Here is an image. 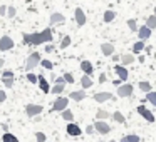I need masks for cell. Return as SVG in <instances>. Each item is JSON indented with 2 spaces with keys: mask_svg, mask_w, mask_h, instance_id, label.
<instances>
[{
  "mask_svg": "<svg viewBox=\"0 0 156 142\" xmlns=\"http://www.w3.org/2000/svg\"><path fill=\"white\" fill-rule=\"evenodd\" d=\"M52 40V30L45 29V30L39 32V34H24V42L29 45H41V44H47Z\"/></svg>",
  "mask_w": 156,
  "mask_h": 142,
  "instance_id": "obj_1",
  "label": "cell"
},
{
  "mask_svg": "<svg viewBox=\"0 0 156 142\" xmlns=\"http://www.w3.org/2000/svg\"><path fill=\"white\" fill-rule=\"evenodd\" d=\"M41 62H42V59H41V54H39V52L30 54V55H29V59H27V64H25V70L30 72L32 69H35Z\"/></svg>",
  "mask_w": 156,
  "mask_h": 142,
  "instance_id": "obj_2",
  "label": "cell"
},
{
  "mask_svg": "<svg viewBox=\"0 0 156 142\" xmlns=\"http://www.w3.org/2000/svg\"><path fill=\"white\" fill-rule=\"evenodd\" d=\"M136 112H138L139 115H141L143 119H144V120H148V122H154V115L151 114V110H149L148 107H146V105H138V107H136Z\"/></svg>",
  "mask_w": 156,
  "mask_h": 142,
  "instance_id": "obj_3",
  "label": "cell"
},
{
  "mask_svg": "<svg viewBox=\"0 0 156 142\" xmlns=\"http://www.w3.org/2000/svg\"><path fill=\"white\" fill-rule=\"evenodd\" d=\"M67 104H69V99L66 97H57L54 100V104H52V110L54 112H62L67 109Z\"/></svg>",
  "mask_w": 156,
  "mask_h": 142,
  "instance_id": "obj_4",
  "label": "cell"
},
{
  "mask_svg": "<svg viewBox=\"0 0 156 142\" xmlns=\"http://www.w3.org/2000/svg\"><path fill=\"white\" fill-rule=\"evenodd\" d=\"M42 110H44V107L39 104H29L27 107H25V112H27L29 117H37L39 114H42Z\"/></svg>",
  "mask_w": 156,
  "mask_h": 142,
  "instance_id": "obj_5",
  "label": "cell"
},
{
  "mask_svg": "<svg viewBox=\"0 0 156 142\" xmlns=\"http://www.w3.org/2000/svg\"><path fill=\"white\" fill-rule=\"evenodd\" d=\"M133 90H134V87H133L131 84H121L118 87V97H129V95L133 94Z\"/></svg>",
  "mask_w": 156,
  "mask_h": 142,
  "instance_id": "obj_6",
  "label": "cell"
},
{
  "mask_svg": "<svg viewBox=\"0 0 156 142\" xmlns=\"http://www.w3.org/2000/svg\"><path fill=\"white\" fill-rule=\"evenodd\" d=\"M94 129L99 132V134H102V135H106V134H109V132H111L109 124H108V122H104V120H96Z\"/></svg>",
  "mask_w": 156,
  "mask_h": 142,
  "instance_id": "obj_7",
  "label": "cell"
},
{
  "mask_svg": "<svg viewBox=\"0 0 156 142\" xmlns=\"http://www.w3.org/2000/svg\"><path fill=\"white\" fill-rule=\"evenodd\" d=\"M66 132H67L69 135H72V137H77V135L82 134V129L79 127L77 124H74V122H69L67 127H66Z\"/></svg>",
  "mask_w": 156,
  "mask_h": 142,
  "instance_id": "obj_8",
  "label": "cell"
},
{
  "mask_svg": "<svg viewBox=\"0 0 156 142\" xmlns=\"http://www.w3.org/2000/svg\"><path fill=\"white\" fill-rule=\"evenodd\" d=\"M12 47H14V40L9 35H4L0 39V50H10Z\"/></svg>",
  "mask_w": 156,
  "mask_h": 142,
  "instance_id": "obj_9",
  "label": "cell"
},
{
  "mask_svg": "<svg viewBox=\"0 0 156 142\" xmlns=\"http://www.w3.org/2000/svg\"><path fill=\"white\" fill-rule=\"evenodd\" d=\"M94 100L96 102H108V100H114L111 92H98L94 95Z\"/></svg>",
  "mask_w": 156,
  "mask_h": 142,
  "instance_id": "obj_10",
  "label": "cell"
},
{
  "mask_svg": "<svg viewBox=\"0 0 156 142\" xmlns=\"http://www.w3.org/2000/svg\"><path fill=\"white\" fill-rule=\"evenodd\" d=\"M74 17H76V22H77L79 27H82V25L86 24V14L82 8H76L74 10Z\"/></svg>",
  "mask_w": 156,
  "mask_h": 142,
  "instance_id": "obj_11",
  "label": "cell"
},
{
  "mask_svg": "<svg viewBox=\"0 0 156 142\" xmlns=\"http://www.w3.org/2000/svg\"><path fill=\"white\" fill-rule=\"evenodd\" d=\"M114 72L118 74L119 80H122V82H124L126 79L129 77V74H128V70H126V67H124V65H116V67H114Z\"/></svg>",
  "mask_w": 156,
  "mask_h": 142,
  "instance_id": "obj_12",
  "label": "cell"
},
{
  "mask_svg": "<svg viewBox=\"0 0 156 142\" xmlns=\"http://www.w3.org/2000/svg\"><path fill=\"white\" fill-rule=\"evenodd\" d=\"M81 70L84 72L86 75H92L94 74V65H92L89 60H82L81 62Z\"/></svg>",
  "mask_w": 156,
  "mask_h": 142,
  "instance_id": "obj_13",
  "label": "cell"
},
{
  "mask_svg": "<svg viewBox=\"0 0 156 142\" xmlns=\"http://www.w3.org/2000/svg\"><path fill=\"white\" fill-rule=\"evenodd\" d=\"M39 89H41L44 94H49V92H51V85H49L47 79H45L44 75H39Z\"/></svg>",
  "mask_w": 156,
  "mask_h": 142,
  "instance_id": "obj_14",
  "label": "cell"
},
{
  "mask_svg": "<svg viewBox=\"0 0 156 142\" xmlns=\"http://www.w3.org/2000/svg\"><path fill=\"white\" fill-rule=\"evenodd\" d=\"M138 35H139V40H146V39L151 37V29L148 25H143V27H139Z\"/></svg>",
  "mask_w": 156,
  "mask_h": 142,
  "instance_id": "obj_15",
  "label": "cell"
},
{
  "mask_svg": "<svg viewBox=\"0 0 156 142\" xmlns=\"http://www.w3.org/2000/svg\"><path fill=\"white\" fill-rule=\"evenodd\" d=\"M64 22H66V17L62 14H59V12L51 15V25H59V24H64Z\"/></svg>",
  "mask_w": 156,
  "mask_h": 142,
  "instance_id": "obj_16",
  "label": "cell"
},
{
  "mask_svg": "<svg viewBox=\"0 0 156 142\" xmlns=\"http://www.w3.org/2000/svg\"><path fill=\"white\" fill-rule=\"evenodd\" d=\"M84 97H86L84 89H82V90H74V92H71V95H69V99H72V100H76V102L84 100Z\"/></svg>",
  "mask_w": 156,
  "mask_h": 142,
  "instance_id": "obj_17",
  "label": "cell"
},
{
  "mask_svg": "<svg viewBox=\"0 0 156 142\" xmlns=\"http://www.w3.org/2000/svg\"><path fill=\"white\" fill-rule=\"evenodd\" d=\"M101 52L109 57V55L114 54V45H112V44H102V45H101Z\"/></svg>",
  "mask_w": 156,
  "mask_h": 142,
  "instance_id": "obj_18",
  "label": "cell"
},
{
  "mask_svg": "<svg viewBox=\"0 0 156 142\" xmlns=\"http://www.w3.org/2000/svg\"><path fill=\"white\" fill-rule=\"evenodd\" d=\"M134 60H136V59H134V55H133V54H122L121 55V62H122L124 67H126V65H131Z\"/></svg>",
  "mask_w": 156,
  "mask_h": 142,
  "instance_id": "obj_19",
  "label": "cell"
},
{
  "mask_svg": "<svg viewBox=\"0 0 156 142\" xmlns=\"http://www.w3.org/2000/svg\"><path fill=\"white\" fill-rule=\"evenodd\" d=\"M81 85H82V89H89L92 85V79H91V75H82V79H81Z\"/></svg>",
  "mask_w": 156,
  "mask_h": 142,
  "instance_id": "obj_20",
  "label": "cell"
},
{
  "mask_svg": "<svg viewBox=\"0 0 156 142\" xmlns=\"http://www.w3.org/2000/svg\"><path fill=\"white\" fill-rule=\"evenodd\" d=\"M109 117H112V115L109 114L108 110H102V109H99L98 114H96V119H98V120H106V119H109Z\"/></svg>",
  "mask_w": 156,
  "mask_h": 142,
  "instance_id": "obj_21",
  "label": "cell"
},
{
  "mask_svg": "<svg viewBox=\"0 0 156 142\" xmlns=\"http://www.w3.org/2000/svg\"><path fill=\"white\" fill-rule=\"evenodd\" d=\"M138 87H139V90H143L144 94H148V92H151V84H149V82H146V80L139 82V84H138Z\"/></svg>",
  "mask_w": 156,
  "mask_h": 142,
  "instance_id": "obj_22",
  "label": "cell"
},
{
  "mask_svg": "<svg viewBox=\"0 0 156 142\" xmlns=\"http://www.w3.org/2000/svg\"><path fill=\"white\" fill-rule=\"evenodd\" d=\"M143 49H146V45H144V40H138L134 45H133V52H134V54H139V52H141Z\"/></svg>",
  "mask_w": 156,
  "mask_h": 142,
  "instance_id": "obj_23",
  "label": "cell"
},
{
  "mask_svg": "<svg viewBox=\"0 0 156 142\" xmlns=\"http://www.w3.org/2000/svg\"><path fill=\"white\" fill-rule=\"evenodd\" d=\"M112 119H114V122H118V124H126V119H124V115H122L119 110H116L114 114H112Z\"/></svg>",
  "mask_w": 156,
  "mask_h": 142,
  "instance_id": "obj_24",
  "label": "cell"
},
{
  "mask_svg": "<svg viewBox=\"0 0 156 142\" xmlns=\"http://www.w3.org/2000/svg\"><path fill=\"white\" fill-rule=\"evenodd\" d=\"M2 140L4 142H19V139L15 137L14 134H10V132H5V134L2 135Z\"/></svg>",
  "mask_w": 156,
  "mask_h": 142,
  "instance_id": "obj_25",
  "label": "cell"
},
{
  "mask_svg": "<svg viewBox=\"0 0 156 142\" xmlns=\"http://www.w3.org/2000/svg\"><path fill=\"white\" fill-rule=\"evenodd\" d=\"M119 142H139V137L134 134H129V135H122V139Z\"/></svg>",
  "mask_w": 156,
  "mask_h": 142,
  "instance_id": "obj_26",
  "label": "cell"
},
{
  "mask_svg": "<svg viewBox=\"0 0 156 142\" xmlns=\"http://www.w3.org/2000/svg\"><path fill=\"white\" fill-rule=\"evenodd\" d=\"M114 17H116V14L112 10H106L104 12V22L106 24H111V22L114 20Z\"/></svg>",
  "mask_w": 156,
  "mask_h": 142,
  "instance_id": "obj_27",
  "label": "cell"
},
{
  "mask_svg": "<svg viewBox=\"0 0 156 142\" xmlns=\"http://www.w3.org/2000/svg\"><path fill=\"white\" fill-rule=\"evenodd\" d=\"M62 119L67 120V122H72V120H74V114H72L69 109H66V110H62Z\"/></svg>",
  "mask_w": 156,
  "mask_h": 142,
  "instance_id": "obj_28",
  "label": "cell"
},
{
  "mask_svg": "<svg viewBox=\"0 0 156 142\" xmlns=\"http://www.w3.org/2000/svg\"><path fill=\"white\" fill-rule=\"evenodd\" d=\"M64 87H66L64 84H55L54 87L51 89V92H52V94H55V95H59V94H62V92H64Z\"/></svg>",
  "mask_w": 156,
  "mask_h": 142,
  "instance_id": "obj_29",
  "label": "cell"
},
{
  "mask_svg": "<svg viewBox=\"0 0 156 142\" xmlns=\"http://www.w3.org/2000/svg\"><path fill=\"white\" fill-rule=\"evenodd\" d=\"M146 100L148 102H151V105L153 107H156V92H148V94H146Z\"/></svg>",
  "mask_w": 156,
  "mask_h": 142,
  "instance_id": "obj_30",
  "label": "cell"
},
{
  "mask_svg": "<svg viewBox=\"0 0 156 142\" xmlns=\"http://www.w3.org/2000/svg\"><path fill=\"white\" fill-rule=\"evenodd\" d=\"M146 25H148L149 29H156V15H151V17H148V20H146Z\"/></svg>",
  "mask_w": 156,
  "mask_h": 142,
  "instance_id": "obj_31",
  "label": "cell"
},
{
  "mask_svg": "<svg viewBox=\"0 0 156 142\" xmlns=\"http://www.w3.org/2000/svg\"><path fill=\"white\" fill-rule=\"evenodd\" d=\"M128 27H129V30H131V32L139 30V29H138V24H136L134 19H129V20H128Z\"/></svg>",
  "mask_w": 156,
  "mask_h": 142,
  "instance_id": "obj_32",
  "label": "cell"
},
{
  "mask_svg": "<svg viewBox=\"0 0 156 142\" xmlns=\"http://www.w3.org/2000/svg\"><path fill=\"white\" fill-rule=\"evenodd\" d=\"M69 45H71V37H69V35H66V37L61 40V49H67Z\"/></svg>",
  "mask_w": 156,
  "mask_h": 142,
  "instance_id": "obj_33",
  "label": "cell"
},
{
  "mask_svg": "<svg viewBox=\"0 0 156 142\" xmlns=\"http://www.w3.org/2000/svg\"><path fill=\"white\" fill-rule=\"evenodd\" d=\"M27 80L30 82V84H37V82H39V75L30 74V72H29V74H27Z\"/></svg>",
  "mask_w": 156,
  "mask_h": 142,
  "instance_id": "obj_34",
  "label": "cell"
},
{
  "mask_svg": "<svg viewBox=\"0 0 156 142\" xmlns=\"http://www.w3.org/2000/svg\"><path fill=\"white\" fill-rule=\"evenodd\" d=\"M41 65H42L44 69H47V70H52V67H54V65H52V62L47 60V59H44V60L41 62Z\"/></svg>",
  "mask_w": 156,
  "mask_h": 142,
  "instance_id": "obj_35",
  "label": "cell"
},
{
  "mask_svg": "<svg viewBox=\"0 0 156 142\" xmlns=\"http://www.w3.org/2000/svg\"><path fill=\"white\" fill-rule=\"evenodd\" d=\"M4 85L7 89H10L14 85V77H4Z\"/></svg>",
  "mask_w": 156,
  "mask_h": 142,
  "instance_id": "obj_36",
  "label": "cell"
},
{
  "mask_svg": "<svg viewBox=\"0 0 156 142\" xmlns=\"http://www.w3.org/2000/svg\"><path fill=\"white\" fill-rule=\"evenodd\" d=\"M35 139H37V142H45L47 140V137H45L44 132H37V134H35Z\"/></svg>",
  "mask_w": 156,
  "mask_h": 142,
  "instance_id": "obj_37",
  "label": "cell"
},
{
  "mask_svg": "<svg viewBox=\"0 0 156 142\" xmlns=\"http://www.w3.org/2000/svg\"><path fill=\"white\" fill-rule=\"evenodd\" d=\"M64 79H66V82H67V84H74V77H72V74H64Z\"/></svg>",
  "mask_w": 156,
  "mask_h": 142,
  "instance_id": "obj_38",
  "label": "cell"
},
{
  "mask_svg": "<svg viewBox=\"0 0 156 142\" xmlns=\"http://www.w3.org/2000/svg\"><path fill=\"white\" fill-rule=\"evenodd\" d=\"M15 14H17V10H15V7H9V12H7V15L10 19H14L15 17Z\"/></svg>",
  "mask_w": 156,
  "mask_h": 142,
  "instance_id": "obj_39",
  "label": "cell"
},
{
  "mask_svg": "<svg viewBox=\"0 0 156 142\" xmlns=\"http://www.w3.org/2000/svg\"><path fill=\"white\" fill-rule=\"evenodd\" d=\"M94 132H96L94 125H87V127H86V134H89V135H91V134H94Z\"/></svg>",
  "mask_w": 156,
  "mask_h": 142,
  "instance_id": "obj_40",
  "label": "cell"
},
{
  "mask_svg": "<svg viewBox=\"0 0 156 142\" xmlns=\"http://www.w3.org/2000/svg\"><path fill=\"white\" fill-rule=\"evenodd\" d=\"M7 12H9V7H5V5L0 7V15H7Z\"/></svg>",
  "mask_w": 156,
  "mask_h": 142,
  "instance_id": "obj_41",
  "label": "cell"
},
{
  "mask_svg": "<svg viewBox=\"0 0 156 142\" xmlns=\"http://www.w3.org/2000/svg\"><path fill=\"white\" fill-rule=\"evenodd\" d=\"M5 100H7V94L4 90H0V102H5Z\"/></svg>",
  "mask_w": 156,
  "mask_h": 142,
  "instance_id": "obj_42",
  "label": "cell"
},
{
  "mask_svg": "<svg viewBox=\"0 0 156 142\" xmlns=\"http://www.w3.org/2000/svg\"><path fill=\"white\" fill-rule=\"evenodd\" d=\"M2 77H14V72H12V70H5L4 74H2Z\"/></svg>",
  "mask_w": 156,
  "mask_h": 142,
  "instance_id": "obj_43",
  "label": "cell"
},
{
  "mask_svg": "<svg viewBox=\"0 0 156 142\" xmlns=\"http://www.w3.org/2000/svg\"><path fill=\"white\" fill-rule=\"evenodd\" d=\"M106 80H108V77H106V74H101V75H99V84H104Z\"/></svg>",
  "mask_w": 156,
  "mask_h": 142,
  "instance_id": "obj_44",
  "label": "cell"
},
{
  "mask_svg": "<svg viewBox=\"0 0 156 142\" xmlns=\"http://www.w3.org/2000/svg\"><path fill=\"white\" fill-rule=\"evenodd\" d=\"M55 84H67V82H66V79L64 77H57V79H55Z\"/></svg>",
  "mask_w": 156,
  "mask_h": 142,
  "instance_id": "obj_45",
  "label": "cell"
},
{
  "mask_svg": "<svg viewBox=\"0 0 156 142\" xmlns=\"http://www.w3.org/2000/svg\"><path fill=\"white\" fill-rule=\"evenodd\" d=\"M52 50H54V45H47V47H45V52H52Z\"/></svg>",
  "mask_w": 156,
  "mask_h": 142,
  "instance_id": "obj_46",
  "label": "cell"
},
{
  "mask_svg": "<svg viewBox=\"0 0 156 142\" xmlns=\"http://www.w3.org/2000/svg\"><path fill=\"white\" fill-rule=\"evenodd\" d=\"M2 129H4L5 132H7V130H9V125H7V124H2Z\"/></svg>",
  "mask_w": 156,
  "mask_h": 142,
  "instance_id": "obj_47",
  "label": "cell"
},
{
  "mask_svg": "<svg viewBox=\"0 0 156 142\" xmlns=\"http://www.w3.org/2000/svg\"><path fill=\"white\" fill-rule=\"evenodd\" d=\"M4 67V59H0V69Z\"/></svg>",
  "mask_w": 156,
  "mask_h": 142,
  "instance_id": "obj_48",
  "label": "cell"
},
{
  "mask_svg": "<svg viewBox=\"0 0 156 142\" xmlns=\"http://www.w3.org/2000/svg\"><path fill=\"white\" fill-rule=\"evenodd\" d=\"M111 142H116V140H111Z\"/></svg>",
  "mask_w": 156,
  "mask_h": 142,
  "instance_id": "obj_49",
  "label": "cell"
}]
</instances>
